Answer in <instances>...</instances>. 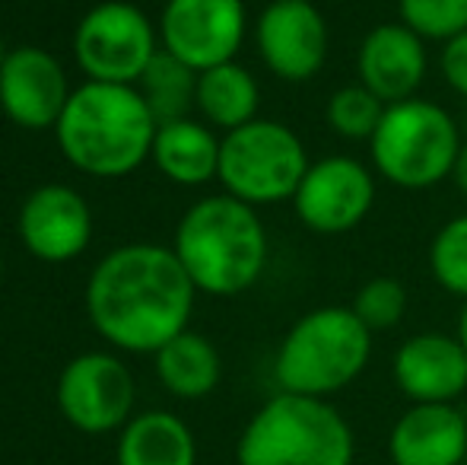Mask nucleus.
Instances as JSON below:
<instances>
[{
	"mask_svg": "<svg viewBox=\"0 0 467 465\" xmlns=\"http://www.w3.org/2000/svg\"><path fill=\"white\" fill-rule=\"evenodd\" d=\"M464 131L445 106L423 96L391 102L369 141V160L379 179L404 192H426L451 179Z\"/></svg>",
	"mask_w": 467,
	"mask_h": 465,
	"instance_id": "obj_6",
	"label": "nucleus"
},
{
	"mask_svg": "<svg viewBox=\"0 0 467 465\" xmlns=\"http://www.w3.org/2000/svg\"><path fill=\"white\" fill-rule=\"evenodd\" d=\"M451 182L458 185V192L467 195V137H464L462 153H458V163H455V173H451Z\"/></svg>",
	"mask_w": 467,
	"mask_h": 465,
	"instance_id": "obj_28",
	"label": "nucleus"
},
{
	"mask_svg": "<svg viewBox=\"0 0 467 465\" xmlns=\"http://www.w3.org/2000/svg\"><path fill=\"white\" fill-rule=\"evenodd\" d=\"M55 396L64 421L83 434H111L134 417V376L118 354H77L64 364Z\"/></svg>",
	"mask_w": 467,
	"mask_h": 465,
	"instance_id": "obj_11",
	"label": "nucleus"
},
{
	"mask_svg": "<svg viewBox=\"0 0 467 465\" xmlns=\"http://www.w3.org/2000/svg\"><path fill=\"white\" fill-rule=\"evenodd\" d=\"M0 280H4V252H0Z\"/></svg>",
	"mask_w": 467,
	"mask_h": 465,
	"instance_id": "obj_31",
	"label": "nucleus"
},
{
	"mask_svg": "<svg viewBox=\"0 0 467 465\" xmlns=\"http://www.w3.org/2000/svg\"><path fill=\"white\" fill-rule=\"evenodd\" d=\"M398 19L426 42H451L467 32V0H398Z\"/></svg>",
	"mask_w": 467,
	"mask_h": 465,
	"instance_id": "obj_25",
	"label": "nucleus"
},
{
	"mask_svg": "<svg viewBox=\"0 0 467 465\" xmlns=\"http://www.w3.org/2000/svg\"><path fill=\"white\" fill-rule=\"evenodd\" d=\"M258 58L283 83H308L327 64L331 26L315 0H271L252 23Z\"/></svg>",
	"mask_w": 467,
	"mask_h": 465,
	"instance_id": "obj_12",
	"label": "nucleus"
},
{
	"mask_svg": "<svg viewBox=\"0 0 467 465\" xmlns=\"http://www.w3.org/2000/svg\"><path fill=\"white\" fill-rule=\"evenodd\" d=\"M70 93L67 68L42 45H13L0 64V112L23 131H55Z\"/></svg>",
	"mask_w": 467,
	"mask_h": 465,
	"instance_id": "obj_14",
	"label": "nucleus"
},
{
	"mask_svg": "<svg viewBox=\"0 0 467 465\" xmlns=\"http://www.w3.org/2000/svg\"><path fill=\"white\" fill-rule=\"evenodd\" d=\"M197 287L172 246L128 242L105 252L89 271L83 306L111 348L156 354L188 329Z\"/></svg>",
	"mask_w": 467,
	"mask_h": 465,
	"instance_id": "obj_1",
	"label": "nucleus"
},
{
	"mask_svg": "<svg viewBox=\"0 0 467 465\" xmlns=\"http://www.w3.org/2000/svg\"><path fill=\"white\" fill-rule=\"evenodd\" d=\"M430 274L445 293L467 300V214L445 220L432 236Z\"/></svg>",
	"mask_w": 467,
	"mask_h": 465,
	"instance_id": "obj_24",
	"label": "nucleus"
},
{
	"mask_svg": "<svg viewBox=\"0 0 467 465\" xmlns=\"http://www.w3.org/2000/svg\"><path fill=\"white\" fill-rule=\"evenodd\" d=\"M160 51V29L130 0L89 6L74 29V61L87 80L137 87Z\"/></svg>",
	"mask_w": 467,
	"mask_h": 465,
	"instance_id": "obj_8",
	"label": "nucleus"
},
{
	"mask_svg": "<svg viewBox=\"0 0 467 465\" xmlns=\"http://www.w3.org/2000/svg\"><path fill=\"white\" fill-rule=\"evenodd\" d=\"M140 96L147 100L150 112L156 115V122H175V118L194 115V96H197V70L188 68L185 61L172 58L169 51L150 61V68L143 70L140 83H137Z\"/></svg>",
	"mask_w": 467,
	"mask_h": 465,
	"instance_id": "obj_22",
	"label": "nucleus"
},
{
	"mask_svg": "<svg viewBox=\"0 0 467 465\" xmlns=\"http://www.w3.org/2000/svg\"><path fill=\"white\" fill-rule=\"evenodd\" d=\"M312 166L302 137L277 118H254L223 134L220 175L223 192L252 207L293 201L306 169Z\"/></svg>",
	"mask_w": 467,
	"mask_h": 465,
	"instance_id": "obj_7",
	"label": "nucleus"
},
{
	"mask_svg": "<svg viewBox=\"0 0 467 465\" xmlns=\"http://www.w3.org/2000/svg\"><path fill=\"white\" fill-rule=\"evenodd\" d=\"M96 217L89 201L64 182H45L23 198L16 236L23 248L45 265H67L89 248Z\"/></svg>",
	"mask_w": 467,
	"mask_h": 465,
	"instance_id": "obj_13",
	"label": "nucleus"
},
{
	"mask_svg": "<svg viewBox=\"0 0 467 465\" xmlns=\"http://www.w3.org/2000/svg\"><path fill=\"white\" fill-rule=\"evenodd\" d=\"M372 332L350 306H318L299 316L274 357L280 392L331 398L353 386L372 360Z\"/></svg>",
	"mask_w": 467,
	"mask_h": 465,
	"instance_id": "obj_5",
	"label": "nucleus"
},
{
	"mask_svg": "<svg viewBox=\"0 0 467 465\" xmlns=\"http://www.w3.org/2000/svg\"><path fill=\"white\" fill-rule=\"evenodd\" d=\"M223 134L197 115L162 122L153 137L150 163L160 169L162 179L182 188H201L220 175Z\"/></svg>",
	"mask_w": 467,
	"mask_h": 465,
	"instance_id": "obj_18",
	"label": "nucleus"
},
{
	"mask_svg": "<svg viewBox=\"0 0 467 465\" xmlns=\"http://www.w3.org/2000/svg\"><path fill=\"white\" fill-rule=\"evenodd\" d=\"M439 70H442L451 93L467 100V32L442 45V51H439Z\"/></svg>",
	"mask_w": 467,
	"mask_h": 465,
	"instance_id": "obj_27",
	"label": "nucleus"
},
{
	"mask_svg": "<svg viewBox=\"0 0 467 465\" xmlns=\"http://www.w3.org/2000/svg\"><path fill=\"white\" fill-rule=\"evenodd\" d=\"M357 440L331 398L277 392L242 428L235 465H353Z\"/></svg>",
	"mask_w": 467,
	"mask_h": 465,
	"instance_id": "obj_4",
	"label": "nucleus"
},
{
	"mask_svg": "<svg viewBox=\"0 0 467 465\" xmlns=\"http://www.w3.org/2000/svg\"><path fill=\"white\" fill-rule=\"evenodd\" d=\"M385 102L366 90L363 83H347V87L334 90L327 96L325 122L344 141H372L375 128H379L381 115H385Z\"/></svg>",
	"mask_w": 467,
	"mask_h": 465,
	"instance_id": "obj_23",
	"label": "nucleus"
},
{
	"mask_svg": "<svg viewBox=\"0 0 467 465\" xmlns=\"http://www.w3.org/2000/svg\"><path fill=\"white\" fill-rule=\"evenodd\" d=\"M394 465H462L467 417L458 405H410L388 434Z\"/></svg>",
	"mask_w": 467,
	"mask_h": 465,
	"instance_id": "obj_17",
	"label": "nucleus"
},
{
	"mask_svg": "<svg viewBox=\"0 0 467 465\" xmlns=\"http://www.w3.org/2000/svg\"><path fill=\"white\" fill-rule=\"evenodd\" d=\"M156 376L175 398H203L220 386L223 357L210 338L185 329L153 354Z\"/></svg>",
	"mask_w": 467,
	"mask_h": 465,
	"instance_id": "obj_21",
	"label": "nucleus"
},
{
	"mask_svg": "<svg viewBox=\"0 0 467 465\" xmlns=\"http://www.w3.org/2000/svg\"><path fill=\"white\" fill-rule=\"evenodd\" d=\"M172 252L197 293L239 297L265 278L271 239L258 207L220 192L197 198L182 214Z\"/></svg>",
	"mask_w": 467,
	"mask_h": 465,
	"instance_id": "obj_3",
	"label": "nucleus"
},
{
	"mask_svg": "<svg viewBox=\"0 0 467 465\" xmlns=\"http://www.w3.org/2000/svg\"><path fill=\"white\" fill-rule=\"evenodd\" d=\"M455 338L464 344V351H467V300L462 303V312H458V332H455Z\"/></svg>",
	"mask_w": 467,
	"mask_h": 465,
	"instance_id": "obj_29",
	"label": "nucleus"
},
{
	"mask_svg": "<svg viewBox=\"0 0 467 465\" xmlns=\"http://www.w3.org/2000/svg\"><path fill=\"white\" fill-rule=\"evenodd\" d=\"M194 115L213 131L229 134L261 118V83L245 64L226 61L197 74Z\"/></svg>",
	"mask_w": 467,
	"mask_h": 465,
	"instance_id": "obj_19",
	"label": "nucleus"
},
{
	"mask_svg": "<svg viewBox=\"0 0 467 465\" xmlns=\"http://www.w3.org/2000/svg\"><path fill=\"white\" fill-rule=\"evenodd\" d=\"M407 287L394 278H369L357 293H353V303L350 310L359 316V322L379 335V332H388V329H398L407 316Z\"/></svg>",
	"mask_w": 467,
	"mask_h": 465,
	"instance_id": "obj_26",
	"label": "nucleus"
},
{
	"mask_svg": "<svg viewBox=\"0 0 467 465\" xmlns=\"http://www.w3.org/2000/svg\"><path fill=\"white\" fill-rule=\"evenodd\" d=\"M379 198L375 169L347 153L321 156L306 169L293 195V214L308 233L344 236L363 227Z\"/></svg>",
	"mask_w": 467,
	"mask_h": 465,
	"instance_id": "obj_9",
	"label": "nucleus"
},
{
	"mask_svg": "<svg viewBox=\"0 0 467 465\" xmlns=\"http://www.w3.org/2000/svg\"><path fill=\"white\" fill-rule=\"evenodd\" d=\"M426 74H430L426 38L407 29L400 19L372 26L357 48V83L372 90L385 106L420 96Z\"/></svg>",
	"mask_w": 467,
	"mask_h": 465,
	"instance_id": "obj_15",
	"label": "nucleus"
},
{
	"mask_svg": "<svg viewBox=\"0 0 467 465\" xmlns=\"http://www.w3.org/2000/svg\"><path fill=\"white\" fill-rule=\"evenodd\" d=\"M118 465H197L194 434L172 411H143L121 428Z\"/></svg>",
	"mask_w": 467,
	"mask_h": 465,
	"instance_id": "obj_20",
	"label": "nucleus"
},
{
	"mask_svg": "<svg viewBox=\"0 0 467 465\" xmlns=\"http://www.w3.org/2000/svg\"><path fill=\"white\" fill-rule=\"evenodd\" d=\"M6 55H10V45L4 42V36H0V64L6 61Z\"/></svg>",
	"mask_w": 467,
	"mask_h": 465,
	"instance_id": "obj_30",
	"label": "nucleus"
},
{
	"mask_svg": "<svg viewBox=\"0 0 467 465\" xmlns=\"http://www.w3.org/2000/svg\"><path fill=\"white\" fill-rule=\"evenodd\" d=\"M156 115L137 87L83 80L55 124L61 156L83 175L124 179L153 153Z\"/></svg>",
	"mask_w": 467,
	"mask_h": 465,
	"instance_id": "obj_2",
	"label": "nucleus"
},
{
	"mask_svg": "<svg viewBox=\"0 0 467 465\" xmlns=\"http://www.w3.org/2000/svg\"><path fill=\"white\" fill-rule=\"evenodd\" d=\"M156 29L162 51L201 74L239 58L252 19L245 0H166Z\"/></svg>",
	"mask_w": 467,
	"mask_h": 465,
	"instance_id": "obj_10",
	"label": "nucleus"
},
{
	"mask_svg": "<svg viewBox=\"0 0 467 465\" xmlns=\"http://www.w3.org/2000/svg\"><path fill=\"white\" fill-rule=\"evenodd\" d=\"M391 373L410 405H455L467 392V351L455 335L417 332L394 351Z\"/></svg>",
	"mask_w": 467,
	"mask_h": 465,
	"instance_id": "obj_16",
	"label": "nucleus"
}]
</instances>
